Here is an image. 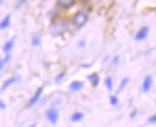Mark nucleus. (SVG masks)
Returning a JSON list of instances; mask_svg holds the SVG:
<instances>
[{
  "instance_id": "obj_7",
  "label": "nucleus",
  "mask_w": 156,
  "mask_h": 127,
  "mask_svg": "<svg viewBox=\"0 0 156 127\" xmlns=\"http://www.w3.org/2000/svg\"><path fill=\"white\" fill-rule=\"evenodd\" d=\"M14 45H16V39L14 38L9 39L7 42H5V44L2 45V51H4V53H5V55H10L13 51V49H14Z\"/></svg>"
},
{
  "instance_id": "obj_21",
  "label": "nucleus",
  "mask_w": 156,
  "mask_h": 127,
  "mask_svg": "<svg viewBox=\"0 0 156 127\" xmlns=\"http://www.w3.org/2000/svg\"><path fill=\"white\" fill-rule=\"evenodd\" d=\"M27 1H29V0H18V7H20V6L25 5Z\"/></svg>"
},
{
  "instance_id": "obj_13",
  "label": "nucleus",
  "mask_w": 156,
  "mask_h": 127,
  "mask_svg": "<svg viewBox=\"0 0 156 127\" xmlns=\"http://www.w3.org/2000/svg\"><path fill=\"white\" fill-rule=\"evenodd\" d=\"M129 82H130V78H129V77H124V78L120 81V83H119V87H118V89H117L118 93L123 91L124 89L126 88V86L129 84Z\"/></svg>"
},
{
  "instance_id": "obj_23",
  "label": "nucleus",
  "mask_w": 156,
  "mask_h": 127,
  "mask_svg": "<svg viewBox=\"0 0 156 127\" xmlns=\"http://www.w3.org/2000/svg\"><path fill=\"white\" fill-rule=\"evenodd\" d=\"M85 45H86V43H85V40H83V39H82V40H80V43L78 44L79 48H83Z\"/></svg>"
},
{
  "instance_id": "obj_28",
  "label": "nucleus",
  "mask_w": 156,
  "mask_h": 127,
  "mask_svg": "<svg viewBox=\"0 0 156 127\" xmlns=\"http://www.w3.org/2000/svg\"><path fill=\"white\" fill-rule=\"evenodd\" d=\"M155 76H156V75H155Z\"/></svg>"
},
{
  "instance_id": "obj_1",
  "label": "nucleus",
  "mask_w": 156,
  "mask_h": 127,
  "mask_svg": "<svg viewBox=\"0 0 156 127\" xmlns=\"http://www.w3.org/2000/svg\"><path fill=\"white\" fill-rule=\"evenodd\" d=\"M87 22H88V13L86 11H79L72 18V24L75 29H80L85 26Z\"/></svg>"
},
{
  "instance_id": "obj_10",
  "label": "nucleus",
  "mask_w": 156,
  "mask_h": 127,
  "mask_svg": "<svg viewBox=\"0 0 156 127\" xmlns=\"http://www.w3.org/2000/svg\"><path fill=\"white\" fill-rule=\"evenodd\" d=\"M10 25H11V15L7 14V15H5V17L0 20V31H4V30H6V29H9Z\"/></svg>"
},
{
  "instance_id": "obj_24",
  "label": "nucleus",
  "mask_w": 156,
  "mask_h": 127,
  "mask_svg": "<svg viewBox=\"0 0 156 127\" xmlns=\"http://www.w3.org/2000/svg\"><path fill=\"white\" fill-rule=\"evenodd\" d=\"M6 108V105L2 102V100H0V109H5Z\"/></svg>"
},
{
  "instance_id": "obj_2",
  "label": "nucleus",
  "mask_w": 156,
  "mask_h": 127,
  "mask_svg": "<svg viewBox=\"0 0 156 127\" xmlns=\"http://www.w3.org/2000/svg\"><path fill=\"white\" fill-rule=\"evenodd\" d=\"M45 118H47V120L52 124V125H56L57 124V121H58V112H57V109L56 108H49L47 112H45Z\"/></svg>"
},
{
  "instance_id": "obj_6",
  "label": "nucleus",
  "mask_w": 156,
  "mask_h": 127,
  "mask_svg": "<svg viewBox=\"0 0 156 127\" xmlns=\"http://www.w3.org/2000/svg\"><path fill=\"white\" fill-rule=\"evenodd\" d=\"M76 0H56V5L62 9V10H68L75 5Z\"/></svg>"
},
{
  "instance_id": "obj_3",
  "label": "nucleus",
  "mask_w": 156,
  "mask_h": 127,
  "mask_svg": "<svg viewBox=\"0 0 156 127\" xmlns=\"http://www.w3.org/2000/svg\"><path fill=\"white\" fill-rule=\"evenodd\" d=\"M43 95V88H38L36 90V93L32 95V98L29 100L27 102V108H32L34 106H36L39 101H41V98Z\"/></svg>"
},
{
  "instance_id": "obj_16",
  "label": "nucleus",
  "mask_w": 156,
  "mask_h": 127,
  "mask_svg": "<svg viewBox=\"0 0 156 127\" xmlns=\"http://www.w3.org/2000/svg\"><path fill=\"white\" fill-rule=\"evenodd\" d=\"M108 101H110V105L112 107H117L118 105H119V98H118L117 95H110Z\"/></svg>"
},
{
  "instance_id": "obj_8",
  "label": "nucleus",
  "mask_w": 156,
  "mask_h": 127,
  "mask_svg": "<svg viewBox=\"0 0 156 127\" xmlns=\"http://www.w3.org/2000/svg\"><path fill=\"white\" fill-rule=\"evenodd\" d=\"M151 87H153V77L150 75L144 77L143 83H142V91L143 93H149L151 90Z\"/></svg>"
},
{
  "instance_id": "obj_5",
  "label": "nucleus",
  "mask_w": 156,
  "mask_h": 127,
  "mask_svg": "<svg viewBox=\"0 0 156 127\" xmlns=\"http://www.w3.org/2000/svg\"><path fill=\"white\" fill-rule=\"evenodd\" d=\"M19 81V76H11L9 77L7 80H5V82L2 83V86H1V88H0V93H4L5 90H7V89L10 88L12 84L14 83H17Z\"/></svg>"
},
{
  "instance_id": "obj_9",
  "label": "nucleus",
  "mask_w": 156,
  "mask_h": 127,
  "mask_svg": "<svg viewBox=\"0 0 156 127\" xmlns=\"http://www.w3.org/2000/svg\"><path fill=\"white\" fill-rule=\"evenodd\" d=\"M87 80L91 82L93 88H98L99 84H100V77H99V75H98L97 73H93L91 75H88V76H87Z\"/></svg>"
},
{
  "instance_id": "obj_22",
  "label": "nucleus",
  "mask_w": 156,
  "mask_h": 127,
  "mask_svg": "<svg viewBox=\"0 0 156 127\" xmlns=\"http://www.w3.org/2000/svg\"><path fill=\"white\" fill-rule=\"evenodd\" d=\"M137 113H138V111H137V109H135L133 112H131V114H130L131 119H135V118H136V115H137Z\"/></svg>"
},
{
  "instance_id": "obj_19",
  "label": "nucleus",
  "mask_w": 156,
  "mask_h": 127,
  "mask_svg": "<svg viewBox=\"0 0 156 127\" xmlns=\"http://www.w3.org/2000/svg\"><path fill=\"white\" fill-rule=\"evenodd\" d=\"M119 62H120V57H119V56H115V57L112 58V62H111V63H112L113 67H117L118 64H119Z\"/></svg>"
},
{
  "instance_id": "obj_14",
  "label": "nucleus",
  "mask_w": 156,
  "mask_h": 127,
  "mask_svg": "<svg viewBox=\"0 0 156 127\" xmlns=\"http://www.w3.org/2000/svg\"><path fill=\"white\" fill-rule=\"evenodd\" d=\"M105 87L108 91H112L113 90V78L112 77H106L105 78Z\"/></svg>"
},
{
  "instance_id": "obj_17",
  "label": "nucleus",
  "mask_w": 156,
  "mask_h": 127,
  "mask_svg": "<svg viewBox=\"0 0 156 127\" xmlns=\"http://www.w3.org/2000/svg\"><path fill=\"white\" fill-rule=\"evenodd\" d=\"M31 44H32V46H39L41 45V35L39 33L34 35V37L31 39Z\"/></svg>"
},
{
  "instance_id": "obj_20",
  "label": "nucleus",
  "mask_w": 156,
  "mask_h": 127,
  "mask_svg": "<svg viewBox=\"0 0 156 127\" xmlns=\"http://www.w3.org/2000/svg\"><path fill=\"white\" fill-rule=\"evenodd\" d=\"M148 122H149V124H156V113L154 115H151V116L148 119Z\"/></svg>"
},
{
  "instance_id": "obj_27",
  "label": "nucleus",
  "mask_w": 156,
  "mask_h": 127,
  "mask_svg": "<svg viewBox=\"0 0 156 127\" xmlns=\"http://www.w3.org/2000/svg\"><path fill=\"white\" fill-rule=\"evenodd\" d=\"M80 1H87V0H80Z\"/></svg>"
},
{
  "instance_id": "obj_18",
  "label": "nucleus",
  "mask_w": 156,
  "mask_h": 127,
  "mask_svg": "<svg viewBox=\"0 0 156 127\" xmlns=\"http://www.w3.org/2000/svg\"><path fill=\"white\" fill-rule=\"evenodd\" d=\"M66 76H67V73L66 71H61L58 75H56V77H55V83H61L66 78Z\"/></svg>"
},
{
  "instance_id": "obj_11",
  "label": "nucleus",
  "mask_w": 156,
  "mask_h": 127,
  "mask_svg": "<svg viewBox=\"0 0 156 127\" xmlns=\"http://www.w3.org/2000/svg\"><path fill=\"white\" fill-rule=\"evenodd\" d=\"M83 82H81V81H73L70 84H69V89L72 90V91H79V90H81V89L83 88Z\"/></svg>"
},
{
  "instance_id": "obj_25",
  "label": "nucleus",
  "mask_w": 156,
  "mask_h": 127,
  "mask_svg": "<svg viewBox=\"0 0 156 127\" xmlns=\"http://www.w3.org/2000/svg\"><path fill=\"white\" fill-rule=\"evenodd\" d=\"M36 126H37V125H36V124H34V125H30L29 127H36Z\"/></svg>"
},
{
  "instance_id": "obj_12",
  "label": "nucleus",
  "mask_w": 156,
  "mask_h": 127,
  "mask_svg": "<svg viewBox=\"0 0 156 127\" xmlns=\"http://www.w3.org/2000/svg\"><path fill=\"white\" fill-rule=\"evenodd\" d=\"M83 118H85V114L82 112H75L70 115V121L72 122H80L83 120Z\"/></svg>"
},
{
  "instance_id": "obj_15",
  "label": "nucleus",
  "mask_w": 156,
  "mask_h": 127,
  "mask_svg": "<svg viewBox=\"0 0 156 127\" xmlns=\"http://www.w3.org/2000/svg\"><path fill=\"white\" fill-rule=\"evenodd\" d=\"M10 60H11V55H6L4 58H0V73H1V70L4 69V67L10 62Z\"/></svg>"
},
{
  "instance_id": "obj_26",
  "label": "nucleus",
  "mask_w": 156,
  "mask_h": 127,
  "mask_svg": "<svg viewBox=\"0 0 156 127\" xmlns=\"http://www.w3.org/2000/svg\"><path fill=\"white\" fill-rule=\"evenodd\" d=\"M2 1H4V0H0V6L2 5Z\"/></svg>"
},
{
  "instance_id": "obj_4",
  "label": "nucleus",
  "mask_w": 156,
  "mask_h": 127,
  "mask_svg": "<svg viewBox=\"0 0 156 127\" xmlns=\"http://www.w3.org/2000/svg\"><path fill=\"white\" fill-rule=\"evenodd\" d=\"M149 36V27L148 26H143L142 29H140L136 35H135V40L136 42H143L145 39L148 38Z\"/></svg>"
}]
</instances>
